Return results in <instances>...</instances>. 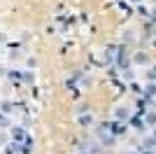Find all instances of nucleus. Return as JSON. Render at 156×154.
<instances>
[{
	"instance_id": "nucleus-1",
	"label": "nucleus",
	"mask_w": 156,
	"mask_h": 154,
	"mask_svg": "<svg viewBox=\"0 0 156 154\" xmlns=\"http://www.w3.org/2000/svg\"><path fill=\"white\" fill-rule=\"evenodd\" d=\"M23 133H26L23 128H12V138L14 140H23Z\"/></svg>"
},
{
	"instance_id": "nucleus-2",
	"label": "nucleus",
	"mask_w": 156,
	"mask_h": 154,
	"mask_svg": "<svg viewBox=\"0 0 156 154\" xmlns=\"http://www.w3.org/2000/svg\"><path fill=\"white\" fill-rule=\"evenodd\" d=\"M144 145H147V147H154V145H156V128H154V133H151V138L144 140Z\"/></svg>"
},
{
	"instance_id": "nucleus-3",
	"label": "nucleus",
	"mask_w": 156,
	"mask_h": 154,
	"mask_svg": "<svg viewBox=\"0 0 156 154\" xmlns=\"http://www.w3.org/2000/svg\"><path fill=\"white\" fill-rule=\"evenodd\" d=\"M147 124L156 126V112H149V115H147Z\"/></svg>"
},
{
	"instance_id": "nucleus-4",
	"label": "nucleus",
	"mask_w": 156,
	"mask_h": 154,
	"mask_svg": "<svg viewBox=\"0 0 156 154\" xmlns=\"http://www.w3.org/2000/svg\"><path fill=\"white\" fill-rule=\"evenodd\" d=\"M144 94H147V96H154V94H156V86H154V84H149V86H147V91H144Z\"/></svg>"
},
{
	"instance_id": "nucleus-5",
	"label": "nucleus",
	"mask_w": 156,
	"mask_h": 154,
	"mask_svg": "<svg viewBox=\"0 0 156 154\" xmlns=\"http://www.w3.org/2000/svg\"><path fill=\"white\" fill-rule=\"evenodd\" d=\"M144 61H147V56H144V54H137V56H135V63H144Z\"/></svg>"
},
{
	"instance_id": "nucleus-6",
	"label": "nucleus",
	"mask_w": 156,
	"mask_h": 154,
	"mask_svg": "<svg viewBox=\"0 0 156 154\" xmlns=\"http://www.w3.org/2000/svg\"><path fill=\"white\" fill-rule=\"evenodd\" d=\"M5 142H7V135H5V133H0V145H5Z\"/></svg>"
},
{
	"instance_id": "nucleus-7",
	"label": "nucleus",
	"mask_w": 156,
	"mask_h": 154,
	"mask_svg": "<svg viewBox=\"0 0 156 154\" xmlns=\"http://www.w3.org/2000/svg\"><path fill=\"white\" fill-rule=\"evenodd\" d=\"M140 154H156V152H154V149H142Z\"/></svg>"
},
{
	"instance_id": "nucleus-8",
	"label": "nucleus",
	"mask_w": 156,
	"mask_h": 154,
	"mask_svg": "<svg viewBox=\"0 0 156 154\" xmlns=\"http://www.w3.org/2000/svg\"><path fill=\"white\" fill-rule=\"evenodd\" d=\"M124 154H140V152H124Z\"/></svg>"
}]
</instances>
